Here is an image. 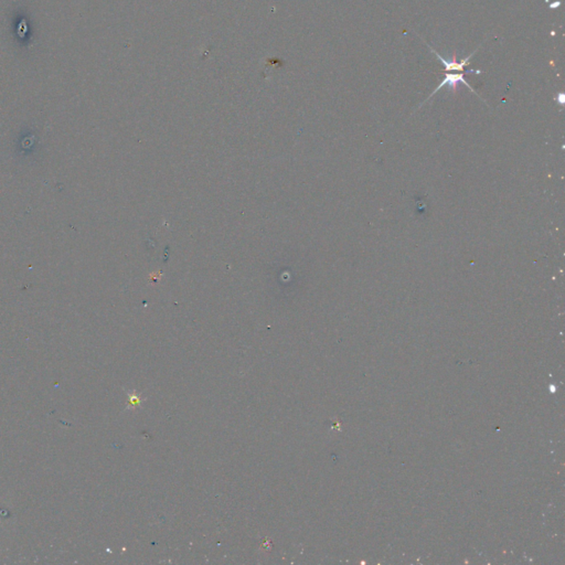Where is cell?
<instances>
[{
  "instance_id": "3957f363",
  "label": "cell",
  "mask_w": 565,
  "mask_h": 565,
  "mask_svg": "<svg viewBox=\"0 0 565 565\" xmlns=\"http://www.w3.org/2000/svg\"><path fill=\"white\" fill-rule=\"evenodd\" d=\"M558 100H559V102H560V104H563V103H564V95H563V94H560Z\"/></svg>"
},
{
  "instance_id": "6da1fadb",
  "label": "cell",
  "mask_w": 565,
  "mask_h": 565,
  "mask_svg": "<svg viewBox=\"0 0 565 565\" xmlns=\"http://www.w3.org/2000/svg\"><path fill=\"white\" fill-rule=\"evenodd\" d=\"M464 73H465V72H447L446 75H445V79L442 81L441 84H440L439 86H437V88H436L434 91H433V93L430 95V98H427V100L424 102V103H426L427 101H429L430 99L433 98V95H435V94L437 93V92H439L440 90H442V89L444 88V86H446V85L449 86L450 91H452V93H457V91H458V84L462 83V84H465V85L467 86V88L472 92V93H475L476 95H478L477 92H476L474 89H472V86L465 80ZM424 103H422L421 106L423 105ZM421 106H420V108H421Z\"/></svg>"
},
{
  "instance_id": "7a4b0ae2",
  "label": "cell",
  "mask_w": 565,
  "mask_h": 565,
  "mask_svg": "<svg viewBox=\"0 0 565 565\" xmlns=\"http://www.w3.org/2000/svg\"><path fill=\"white\" fill-rule=\"evenodd\" d=\"M427 45H429V48L431 49L432 52L434 53L437 58H439V60L441 61L442 64L444 65L445 69H446V72H464L465 65L469 63V60L472 57H474V54L477 52V50H478V49H476L474 52L468 55V57H466L465 59H462L460 61H457L456 52L452 53V57L451 60H446L445 58H443L442 55L439 52H437L435 49H433L430 44H427Z\"/></svg>"
}]
</instances>
